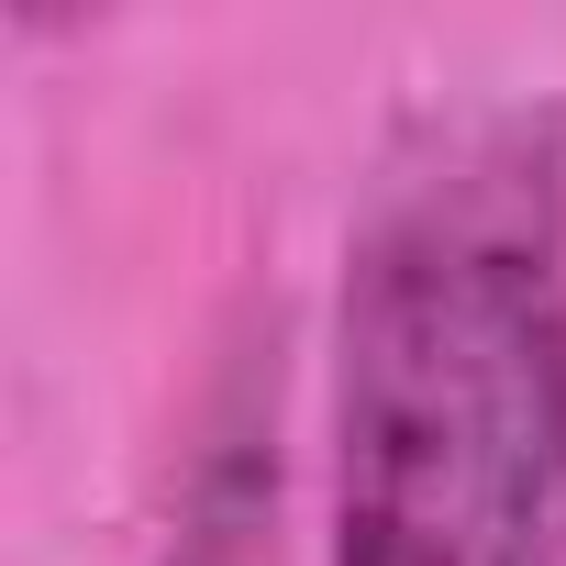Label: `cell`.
Returning a JSON list of instances; mask_svg holds the SVG:
<instances>
[{
    "label": "cell",
    "instance_id": "1",
    "mask_svg": "<svg viewBox=\"0 0 566 566\" xmlns=\"http://www.w3.org/2000/svg\"><path fill=\"white\" fill-rule=\"evenodd\" d=\"M334 566H566V123L389 134L334 301Z\"/></svg>",
    "mask_w": 566,
    "mask_h": 566
}]
</instances>
